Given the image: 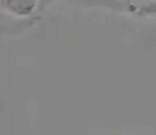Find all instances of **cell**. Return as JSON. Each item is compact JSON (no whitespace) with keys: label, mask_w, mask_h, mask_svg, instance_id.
Returning <instances> with one entry per match:
<instances>
[{"label":"cell","mask_w":156,"mask_h":135,"mask_svg":"<svg viewBox=\"0 0 156 135\" xmlns=\"http://www.w3.org/2000/svg\"><path fill=\"white\" fill-rule=\"evenodd\" d=\"M118 135H140V134H118Z\"/></svg>","instance_id":"cell-1"}]
</instances>
